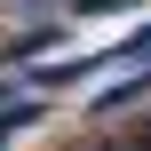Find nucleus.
I'll use <instances>...</instances> for the list:
<instances>
[{"instance_id": "1", "label": "nucleus", "mask_w": 151, "mask_h": 151, "mask_svg": "<svg viewBox=\"0 0 151 151\" xmlns=\"http://www.w3.org/2000/svg\"><path fill=\"white\" fill-rule=\"evenodd\" d=\"M16 127H32V104H0V151H8Z\"/></svg>"}, {"instance_id": "2", "label": "nucleus", "mask_w": 151, "mask_h": 151, "mask_svg": "<svg viewBox=\"0 0 151 151\" xmlns=\"http://www.w3.org/2000/svg\"><path fill=\"white\" fill-rule=\"evenodd\" d=\"M119 64H151V24L135 32V40H127V48H119Z\"/></svg>"}, {"instance_id": "3", "label": "nucleus", "mask_w": 151, "mask_h": 151, "mask_svg": "<svg viewBox=\"0 0 151 151\" xmlns=\"http://www.w3.org/2000/svg\"><path fill=\"white\" fill-rule=\"evenodd\" d=\"M104 151H151V135H143V143H104Z\"/></svg>"}]
</instances>
